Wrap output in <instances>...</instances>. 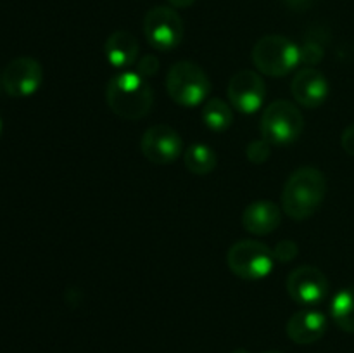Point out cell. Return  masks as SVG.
<instances>
[{
    "label": "cell",
    "mask_w": 354,
    "mask_h": 353,
    "mask_svg": "<svg viewBox=\"0 0 354 353\" xmlns=\"http://www.w3.org/2000/svg\"><path fill=\"white\" fill-rule=\"evenodd\" d=\"M287 293L299 305H318L327 298L328 279L317 266H299L287 277Z\"/></svg>",
    "instance_id": "30bf717a"
},
{
    "label": "cell",
    "mask_w": 354,
    "mask_h": 353,
    "mask_svg": "<svg viewBox=\"0 0 354 353\" xmlns=\"http://www.w3.org/2000/svg\"><path fill=\"white\" fill-rule=\"evenodd\" d=\"M106 100L116 116L123 120H140L151 111L154 90L137 71H123L107 83Z\"/></svg>",
    "instance_id": "7a4b0ae2"
},
{
    "label": "cell",
    "mask_w": 354,
    "mask_h": 353,
    "mask_svg": "<svg viewBox=\"0 0 354 353\" xmlns=\"http://www.w3.org/2000/svg\"><path fill=\"white\" fill-rule=\"evenodd\" d=\"M41 80L44 69L37 59L17 57L6 66L0 82L10 97H30L40 89Z\"/></svg>",
    "instance_id": "9c48e42d"
},
{
    "label": "cell",
    "mask_w": 354,
    "mask_h": 353,
    "mask_svg": "<svg viewBox=\"0 0 354 353\" xmlns=\"http://www.w3.org/2000/svg\"><path fill=\"white\" fill-rule=\"evenodd\" d=\"M166 90L178 106L194 107L206 102L211 82L206 71L192 61H178L166 75Z\"/></svg>",
    "instance_id": "3957f363"
},
{
    "label": "cell",
    "mask_w": 354,
    "mask_h": 353,
    "mask_svg": "<svg viewBox=\"0 0 354 353\" xmlns=\"http://www.w3.org/2000/svg\"><path fill=\"white\" fill-rule=\"evenodd\" d=\"M341 144L342 149H344L349 156H354V123L349 125V127L342 132Z\"/></svg>",
    "instance_id": "603a6c76"
},
{
    "label": "cell",
    "mask_w": 354,
    "mask_h": 353,
    "mask_svg": "<svg viewBox=\"0 0 354 353\" xmlns=\"http://www.w3.org/2000/svg\"><path fill=\"white\" fill-rule=\"evenodd\" d=\"M286 331L296 345H313L327 332V317L315 310L296 311L287 322Z\"/></svg>",
    "instance_id": "4fadbf2b"
},
{
    "label": "cell",
    "mask_w": 354,
    "mask_h": 353,
    "mask_svg": "<svg viewBox=\"0 0 354 353\" xmlns=\"http://www.w3.org/2000/svg\"><path fill=\"white\" fill-rule=\"evenodd\" d=\"M325 55V47L322 44L320 38L317 37H308L306 42L303 44V47H299V57L304 64L315 66L324 59Z\"/></svg>",
    "instance_id": "d6986e66"
},
{
    "label": "cell",
    "mask_w": 354,
    "mask_h": 353,
    "mask_svg": "<svg viewBox=\"0 0 354 353\" xmlns=\"http://www.w3.org/2000/svg\"><path fill=\"white\" fill-rule=\"evenodd\" d=\"M330 314L337 327L354 334V286L344 287L334 296Z\"/></svg>",
    "instance_id": "2e32d148"
},
{
    "label": "cell",
    "mask_w": 354,
    "mask_h": 353,
    "mask_svg": "<svg viewBox=\"0 0 354 353\" xmlns=\"http://www.w3.org/2000/svg\"><path fill=\"white\" fill-rule=\"evenodd\" d=\"M270 154H272V144L268 141H265V138H261V141H252L248 145V149H245V156L254 165H263V163L268 161Z\"/></svg>",
    "instance_id": "ffe728a7"
},
{
    "label": "cell",
    "mask_w": 354,
    "mask_h": 353,
    "mask_svg": "<svg viewBox=\"0 0 354 353\" xmlns=\"http://www.w3.org/2000/svg\"><path fill=\"white\" fill-rule=\"evenodd\" d=\"M282 221V211L272 201H254L242 213V225L254 235H268Z\"/></svg>",
    "instance_id": "5bb4252c"
},
{
    "label": "cell",
    "mask_w": 354,
    "mask_h": 353,
    "mask_svg": "<svg viewBox=\"0 0 354 353\" xmlns=\"http://www.w3.org/2000/svg\"><path fill=\"white\" fill-rule=\"evenodd\" d=\"M232 353H249L248 350H244V348H239V350H235V352H232Z\"/></svg>",
    "instance_id": "484cf974"
},
{
    "label": "cell",
    "mask_w": 354,
    "mask_h": 353,
    "mask_svg": "<svg viewBox=\"0 0 354 353\" xmlns=\"http://www.w3.org/2000/svg\"><path fill=\"white\" fill-rule=\"evenodd\" d=\"M183 21L175 9L165 6L152 7L144 17V35L152 48L169 52L182 44Z\"/></svg>",
    "instance_id": "52a82bcc"
},
{
    "label": "cell",
    "mask_w": 354,
    "mask_h": 353,
    "mask_svg": "<svg viewBox=\"0 0 354 353\" xmlns=\"http://www.w3.org/2000/svg\"><path fill=\"white\" fill-rule=\"evenodd\" d=\"M299 61V47L282 35H266L252 48V62L266 76L289 75Z\"/></svg>",
    "instance_id": "277c9868"
},
{
    "label": "cell",
    "mask_w": 354,
    "mask_h": 353,
    "mask_svg": "<svg viewBox=\"0 0 354 353\" xmlns=\"http://www.w3.org/2000/svg\"><path fill=\"white\" fill-rule=\"evenodd\" d=\"M290 90L299 106L315 109L325 102L328 92H330V87H328L324 73L318 71L317 68H304L294 76Z\"/></svg>",
    "instance_id": "7c38bea8"
},
{
    "label": "cell",
    "mask_w": 354,
    "mask_h": 353,
    "mask_svg": "<svg viewBox=\"0 0 354 353\" xmlns=\"http://www.w3.org/2000/svg\"><path fill=\"white\" fill-rule=\"evenodd\" d=\"M183 161H185L187 170L194 175H207L218 165L216 152L206 144H192L187 147Z\"/></svg>",
    "instance_id": "e0dca14e"
},
{
    "label": "cell",
    "mask_w": 354,
    "mask_h": 353,
    "mask_svg": "<svg viewBox=\"0 0 354 353\" xmlns=\"http://www.w3.org/2000/svg\"><path fill=\"white\" fill-rule=\"evenodd\" d=\"M227 93L235 109L244 114H252L265 102L266 85L258 73L241 69L230 78Z\"/></svg>",
    "instance_id": "8fae6325"
},
{
    "label": "cell",
    "mask_w": 354,
    "mask_h": 353,
    "mask_svg": "<svg viewBox=\"0 0 354 353\" xmlns=\"http://www.w3.org/2000/svg\"><path fill=\"white\" fill-rule=\"evenodd\" d=\"M104 54L111 66L118 69H127L135 64L138 57V42L130 31L118 30L107 37L104 44Z\"/></svg>",
    "instance_id": "9a60e30c"
},
{
    "label": "cell",
    "mask_w": 354,
    "mask_h": 353,
    "mask_svg": "<svg viewBox=\"0 0 354 353\" xmlns=\"http://www.w3.org/2000/svg\"><path fill=\"white\" fill-rule=\"evenodd\" d=\"M158 71H159V59L156 57V55L147 54L144 55V57L138 59L137 73L140 76H144L145 80H147L149 76H154Z\"/></svg>",
    "instance_id": "7402d4cb"
},
{
    "label": "cell",
    "mask_w": 354,
    "mask_h": 353,
    "mask_svg": "<svg viewBox=\"0 0 354 353\" xmlns=\"http://www.w3.org/2000/svg\"><path fill=\"white\" fill-rule=\"evenodd\" d=\"M287 7H290L292 10H306L310 9L313 0H283Z\"/></svg>",
    "instance_id": "cb8c5ba5"
},
{
    "label": "cell",
    "mask_w": 354,
    "mask_h": 353,
    "mask_svg": "<svg viewBox=\"0 0 354 353\" xmlns=\"http://www.w3.org/2000/svg\"><path fill=\"white\" fill-rule=\"evenodd\" d=\"M327 196V179L315 166L297 168L282 190V208L292 220H306L320 210Z\"/></svg>",
    "instance_id": "6da1fadb"
},
{
    "label": "cell",
    "mask_w": 354,
    "mask_h": 353,
    "mask_svg": "<svg viewBox=\"0 0 354 353\" xmlns=\"http://www.w3.org/2000/svg\"><path fill=\"white\" fill-rule=\"evenodd\" d=\"M299 255V248L294 241H289V239H283L273 249V256H275V262L280 263H289L292 260H296V256Z\"/></svg>",
    "instance_id": "44dd1931"
},
{
    "label": "cell",
    "mask_w": 354,
    "mask_h": 353,
    "mask_svg": "<svg viewBox=\"0 0 354 353\" xmlns=\"http://www.w3.org/2000/svg\"><path fill=\"white\" fill-rule=\"evenodd\" d=\"M203 120L211 130L223 132L234 121V113H232V107L223 99L211 97L203 106Z\"/></svg>",
    "instance_id": "ac0fdd59"
},
{
    "label": "cell",
    "mask_w": 354,
    "mask_h": 353,
    "mask_svg": "<svg viewBox=\"0 0 354 353\" xmlns=\"http://www.w3.org/2000/svg\"><path fill=\"white\" fill-rule=\"evenodd\" d=\"M304 118L299 107L289 100H275L261 116V134L272 145H287L301 137Z\"/></svg>",
    "instance_id": "5b68a950"
},
{
    "label": "cell",
    "mask_w": 354,
    "mask_h": 353,
    "mask_svg": "<svg viewBox=\"0 0 354 353\" xmlns=\"http://www.w3.org/2000/svg\"><path fill=\"white\" fill-rule=\"evenodd\" d=\"M228 269L244 280H258L268 275L275 265L273 251L266 244L252 239L239 241L228 249Z\"/></svg>",
    "instance_id": "8992f818"
},
{
    "label": "cell",
    "mask_w": 354,
    "mask_h": 353,
    "mask_svg": "<svg viewBox=\"0 0 354 353\" xmlns=\"http://www.w3.org/2000/svg\"><path fill=\"white\" fill-rule=\"evenodd\" d=\"M169 3H171L173 7H176V9H187V7L192 6L196 0H168Z\"/></svg>",
    "instance_id": "d4e9b609"
},
{
    "label": "cell",
    "mask_w": 354,
    "mask_h": 353,
    "mask_svg": "<svg viewBox=\"0 0 354 353\" xmlns=\"http://www.w3.org/2000/svg\"><path fill=\"white\" fill-rule=\"evenodd\" d=\"M140 149L145 159L154 165H171L182 154L183 142L169 125H154L142 135Z\"/></svg>",
    "instance_id": "ba28073f"
},
{
    "label": "cell",
    "mask_w": 354,
    "mask_h": 353,
    "mask_svg": "<svg viewBox=\"0 0 354 353\" xmlns=\"http://www.w3.org/2000/svg\"><path fill=\"white\" fill-rule=\"evenodd\" d=\"M268 353H282V352H268Z\"/></svg>",
    "instance_id": "83f0119b"
},
{
    "label": "cell",
    "mask_w": 354,
    "mask_h": 353,
    "mask_svg": "<svg viewBox=\"0 0 354 353\" xmlns=\"http://www.w3.org/2000/svg\"><path fill=\"white\" fill-rule=\"evenodd\" d=\"M0 132H2V120H0Z\"/></svg>",
    "instance_id": "4316f807"
}]
</instances>
